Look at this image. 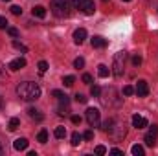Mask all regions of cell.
Segmentation results:
<instances>
[{
	"instance_id": "cell-23",
	"label": "cell",
	"mask_w": 158,
	"mask_h": 156,
	"mask_svg": "<svg viewBox=\"0 0 158 156\" xmlns=\"http://www.w3.org/2000/svg\"><path fill=\"white\" fill-rule=\"evenodd\" d=\"M112 123H114V117H110V119H107L103 125H101V129H103V132H109L110 129H112Z\"/></svg>"
},
{
	"instance_id": "cell-45",
	"label": "cell",
	"mask_w": 158,
	"mask_h": 156,
	"mask_svg": "<svg viewBox=\"0 0 158 156\" xmlns=\"http://www.w3.org/2000/svg\"><path fill=\"white\" fill-rule=\"evenodd\" d=\"M123 2H131V0H123Z\"/></svg>"
},
{
	"instance_id": "cell-35",
	"label": "cell",
	"mask_w": 158,
	"mask_h": 156,
	"mask_svg": "<svg viewBox=\"0 0 158 156\" xmlns=\"http://www.w3.org/2000/svg\"><path fill=\"white\" fill-rule=\"evenodd\" d=\"M132 64H134V66H140V64H142V57H140V55H134V57H132Z\"/></svg>"
},
{
	"instance_id": "cell-20",
	"label": "cell",
	"mask_w": 158,
	"mask_h": 156,
	"mask_svg": "<svg viewBox=\"0 0 158 156\" xmlns=\"http://www.w3.org/2000/svg\"><path fill=\"white\" fill-rule=\"evenodd\" d=\"M33 17L44 18V17H46V9H44L42 6H37V7H33Z\"/></svg>"
},
{
	"instance_id": "cell-38",
	"label": "cell",
	"mask_w": 158,
	"mask_h": 156,
	"mask_svg": "<svg viewBox=\"0 0 158 156\" xmlns=\"http://www.w3.org/2000/svg\"><path fill=\"white\" fill-rule=\"evenodd\" d=\"M0 30H7V20L4 17H0Z\"/></svg>"
},
{
	"instance_id": "cell-22",
	"label": "cell",
	"mask_w": 158,
	"mask_h": 156,
	"mask_svg": "<svg viewBox=\"0 0 158 156\" xmlns=\"http://www.w3.org/2000/svg\"><path fill=\"white\" fill-rule=\"evenodd\" d=\"M37 142H40V143H46L48 142V130H44V129L40 130L39 136H37Z\"/></svg>"
},
{
	"instance_id": "cell-28",
	"label": "cell",
	"mask_w": 158,
	"mask_h": 156,
	"mask_svg": "<svg viewBox=\"0 0 158 156\" xmlns=\"http://www.w3.org/2000/svg\"><path fill=\"white\" fill-rule=\"evenodd\" d=\"M13 46H15L17 50H20V51H24V53L28 51V48H26V46H24L22 42H19V40H13Z\"/></svg>"
},
{
	"instance_id": "cell-4",
	"label": "cell",
	"mask_w": 158,
	"mask_h": 156,
	"mask_svg": "<svg viewBox=\"0 0 158 156\" xmlns=\"http://www.w3.org/2000/svg\"><path fill=\"white\" fill-rule=\"evenodd\" d=\"M125 61H127V53L125 51H118L114 55V63H112V74L114 77H121L125 72Z\"/></svg>"
},
{
	"instance_id": "cell-8",
	"label": "cell",
	"mask_w": 158,
	"mask_h": 156,
	"mask_svg": "<svg viewBox=\"0 0 158 156\" xmlns=\"http://www.w3.org/2000/svg\"><path fill=\"white\" fill-rule=\"evenodd\" d=\"M156 136H158V125H153V127L149 129V132L145 134V138H143L145 145L155 147V145H156Z\"/></svg>"
},
{
	"instance_id": "cell-26",
	"label": "cell",
	"mask_w": 158,
	"mask_h": 156,
	"mask_svg": "<svg viewBox=\"0 0 158 156\" xmlns=\"http://www.w3.org/2000/svg\"><path fill=\"white\" fill-rule=\"evenodd\" d=\"M63 83H64V86H74L76 77H74V76H66V77L63 79Z\"/></svg>"
},
{
	"instance_id": "cell-15",
	"label": "cell",
	"mask_w": 158,
	"mask_h": 156,
	"mask_svg": "<svg viewBox=\"0 0 158 156\" xmlns=\"http://www.w3.org/2000/svg\"><path fill=\"white\" fill-rule=\"evenodd\" d=\"M105 46H107V39H103L99 35L92 37V48H105Z\"/></svg>"
},
{
	"instance_id": "cell-32",
	"label": "cell",
	"mask_w": 158,
	"mask_h": 156,
	"mask_svg": "<svg viewBox=\"0 0 158 156\" xmlns=\"http://www.w3.org/2000/svg\"><path fill=\"white\" fill-rule=\"evenodd\" d=\"M11 13L13 15H22V7L20 6H11Z\"/></svg>"
},
{
	"instance_id": "cell-34",
	"label": "cell",
	"mask_w": 158,
	"mask_h": 156,
	"mask_svg": "<svg viewBox=\"0 0 158 156\" xmlns=\"http://www.w3.org/2000/svg\"><path fill=\"white\" fill-rule=\"evenodd\" d=\"M105 153H107V147H105V145H98V147H96V154H105Z\"/></svg>"
},
{
	"instance_id": "cell-24",
	"label": "cell",
	"mask_w": 158,
	"mask_h": 156,
	"mask_svg": "<svg viewBox=\"0 0 158 156\" xmlns=\"http://www.w3.org/2000/svg\"><path fill=\"white\" fill-rule=\"evenodd\" d=\"M53 134H55V138H59V140H61V138H64V136H66V129H64V127H57Z\"/></svg>"
},
{
	"instance_id": "cell-14",
	"label": "cell",
	"mask_w": 158,
	"mask_h": 156,
	"mask_svg": "<svg viewBox=\"0 0 158 156\" xmlns=\"http://www.w3.org/2000/svg\"><path fill=\"white\" fill-rule=\"evenodd\" d=\"M132 127H136V129H143V127H147V119H145L143 116L134 114V116H132Z\"/></svg>"
},
{
	"instance_id": "cell-40",
	"label": "cell",
	"mask_w": 158,
	"mask_h": 156,
	"mask_svg": "<svg viewBox=\"0 0 158 156\" xmlns=\"http://www.w3.org/2000/svg\"><path fill=\"white\" fill-rule=\"evenodd\" d=\"M52 96H55V97H63L64 94H63L61 90H53V92H52Z\"/></svg>"
},
{
	"instance_id": "cell-33",
	"label": "cell",
	"mask_w": 158,
	"mask_h": 156,
	"mask_svg": "<svg viewBox=\"0 0 158 156\" xmlns=\"http://www.w3.org/2000/svg\"><path fill=\"white\" fill-rule=\"evenodd\" d=\"M83 140H86V142H90V140H94V132H92V130H86V132L83 134Z\"/></svg>"
},
{
	"instance_id": "cell-36",
	"label": "cell",
	"mask_w": 158,
	"mask_h": 156,
	"mask_svg": "<svg viewBox=\"0 0 158 156\" xmlns=\"http://www.w3.org/2000/svg\"><path fill=\"white\" fill-rule=\"evenodd\" d=\"M7 79V74H6V68L0 66V81H6Z\"/></svg>"
},
{
	"instance_id": "cell-25",
	"label": "cell",
	"mask_w": 158,
	"mask_h": 156,
	"mask_svg": "<svg viewBox=\"0 0 158 156\" xmlns=\"http://www.w3.org/2000/svg\"><path fill=\"white\" fill-rule=\"evenodd\" d=\"M99 94H101V88H99L98 84H92V86H90V96H94V97H99Z\"/></svg>"
},
{
	"instance_id": "cell-37",
	"label": "cell",
	"mask_w": 158,
	"mask_h": 156,
	"mask_svg": "<svg viewBox=\"0 0 158 156\" xmlns=\"http://www.w3.org/2000/svg\"><path fill=\"white\" fill-rule=\"evenodd\" d=\"M7 33H9L11 37H17V35H19V30H17V28H7Z\"/></svg>"
},
{
	"instance_id": "cell-46",
	"label": "cell",
	"mask_w": 158,
	"mask_h": 156,
	"mask_svg": "<svg viewBox=\"0 0 158 156\" xmlns=\"http://www.w3.org/2000/svg\"><path fill=\"white\" fill-rule=\"evenodd\" d=\"M103 2H107V0H103Z\"/></svg>"
},
{
	"instance_id": "cell-10",
	"label": "cell",
	"mask_w": 158,
	"mask_h": 156,
	"mask_svg": "<svg viewBox=\"0 0 158 156\" xmlns=\"http://www.w3.org/2000/svg\"><path fill=\"white\" fill-rule=\"evenodd\" d=\"M59 114L61 116H66L68 112H70V99L66 97V96H63V97H59Z\"/></svg>"
},
{
	"instance_id": "cell-31",
	"label": "cell",
	"mask_w": 158,
	"mask_h": 156,
	"mask_svg": "<svg viewBox=\"0 0 158 156\" xmlns=\"http://www.w3.org/2000/svg\"><path fill=\"white\" fill-rule=\"evenodd\" d=\"M74 66H76V68H83V66H85V59H83V57H77V59L74 61Z\"/></svg>"
},
{
	"instance_id": "cell-30",
	"label": "cell",
	"mask_w": 158,
	"mask_h": 156,
	"mask_svg": "<svg viewBox=\"0 0 158 156\" xmlns=\"http://www.w3.org/2000/svg\"><path fill=\"white\" fill-rule=\"evenodd\" d=\"M76 101H77V103H83V105H85V103L88 101V97H86V96H83V94H76Z\"/></svg>"
},
{
	"instance_id": "cell-39",
	"label": "cell",
	"mask_w": 158,
	"mask_h": 156,
	"mask_svg": "<svg viewBox=\"0 0 158 156\" xmlns=\"http://www.w3.org/2000/svg\"><path fill=\"white\" fill-rule=\"evenodd\" d=\"M83 81H85L86 84H90V83H92V76H90V74H83Z\"/></svg>"
},
{
	"instance_id": "cell-21",
	"label": "cell",
	"mask_w": 158,
	"mask_h": 156,
	"mask_svg": "<svg viewBox=\"0 0 158 156\" xmlns=\"http://www.w3.org/2000/svg\"><path fill=\"white\" fill-rule=\"evenodd\" d=\"M81 140H83V134H79V132H74L72 134V145L74 147H77L79 143H81Z\"/></svg>"
},
{
	"instance_id": "cell-27",
	"label": "cell",
	"mask_w": 158,
	"mask_h": 156,
	"mask_svg": "<svg viewBox=\"0 0 158 156\" xmlns=\"http://www.w3.org/2000/svg\"><path fill=\"white\" fill-rule=\"evenodd\" d=\"M37 68H39L40 74H46V70H48V63H46V61H40L39 64H37Z\"/></svg>"
},
{
	"instance_id": "cell-44",
	"label": "cell",
	"mask_w": 158,
	"mask_h": 156,
	"mask_svg": "<svg viewBox=\"0 0 158 156\" xmlns=\"http://www.w3.org/2000/svg\"><path fill=\"white\" fill-rule=\"evenodd\" d=\"M2 2H9V0H2Z\"/></svg>"
},
{
	"instance_id": "cell-5",
	"label": "cell",
	"mask_w": 158,
	"mask_h": 156,
	"mask_svg": "<svg viewBox=\"0 0 158 156\" xmlns=\"http://www.w3.org/2000/svg\"><path fill=\"white\" fill-rule=\"evenodd\" d=\"M109 134L114 138V140H121V138H125V134H127V129H125V123L123 121H119L114 117V123H112V129L109 130Z\"/></svg>"
},
{
	"instance_id": "cell-2",
	"label": "cell",
	"mask_w": 158,
	"mask_h": 156,
	"mask_svg": "<svg viewBox=\"0 0 158 156\" xmlns=\"http://www.w3.org/2000/svg\"><path fill=\"white\" fill-rule=\"evenodd\" d=\"M99 99H101L103 107H107V109H116V107L121 105V97H118V90H116L114 86L103 90V92L99 94Z\"/></svg>"
},
{
	"instance_id": "cell-17",
	"label": "cell",
	"mask_w": 158,
	"mask_h": 156,
	"mask_svg": "<svg viewBox=\"0 0 158 156\" xmlns=\"http://www.w3.org/2000/svg\"><path fill=\"white\" fill-rule=\"evenodd\" d=\"M19 127H20V119H19V117H11L9 123H7V129H9L11 132H15Z\"/></svg>"
},
{
	"instance_id": "cell-6",
	"label": "cell",
	"mask_w": 158,
	"mask_h": 156,
	"mask_svg": "<svg viewBox=\"0 0 158 156\" xmlns=\"http://www.w3.org/2000/svg\"><path fill=\"white\" fill-rule=\"evenodd\" d=\"M72 2H74L76 9H81L85 15H94V11H96V6L92 0H72Z\"/></svg>"
},
{
	"instance_id": "cell-41",
	"label": "cell",
	"mask_w": 158,
	"mask_h": 156,
	"mask_svg": "<svg viewBox=\"0 0 158 156\" xmlns=\"http://www.w3.org/2000/svg\"><path fill=\"white\" fill-rule=\"evenodd\" d=\"M109 153H110V154H123V151H121V149H110Z\"/></svg>"
},
{
	"instance_id": "cell-7",
	"label": "cell",
	"mask_w": 158,
	"mask_h": 156,
	"mask_svg": "<svg viewBox=\"0 0 158 156\" xmlns=\"http://www.w3.org/2000/svg\"><path fill=\"white\" fill-rule=\"evenodd\" d=\"M85 117H86L90 127H99V123H101V114H99L98 109H86Z\"/></svg>"
},
{
	"instance_id": "cell-12",
	"label": "cell",
	"mask_w": 158,
	"mask_h": 156,
	"mask_svg": "<svg viewBox=\"0 0 158 156\" xmlns=\"http://www.w3.org/2000/svg\"><path fill=\"white\" fill-rule=\"evenodd\" d=\"M85 39H86V30H85V28H79V30L74 31V42H76V44H83Z\"/></svg>"
},
{
	"instance_id": "cell-13",
	"label": "cell",
	"mask_w": 158,
	"mask_h": 156,
	"mask_svg": "<svg viewBox=\"0 0 158 156\" xmlns=\"http://www.w3.org/2000/svg\"><path fill=\"white\" fill-rule=\"evenodd\" d=\"M28 140L26 138H17L15 142H13V147H15V151H26L28 149Z\"/></svg>"
},
{
	"instance_id": "cell-1",
	"label": "cell",
	"mask_w": 158,
	"mask_h": 156,
	"mask_svg": "<svg viewBox=\"0 0 158 156\" xmlns=\"http://www.w3.org/2000/svg\"><path fill=\"white\" fill-rule=\"evenodd\" d=\"M17 96L24 101H35L40 97V86L37 83H31V81H24L17 86Z\"/></svg>"
},
{
	"instance_id": "cell-18",
	"label": "cell",
	"mask_w": 158,
	"mask_h": 156,
	"mask_svg": "<svg viewBox=\"0 0 158 156\" xmlns=\"http://www.w3.org/2000/svg\"><path fill=\"white\" fill-rule=\"evenodd\" d=\"M131 153H132L134 156H143L145 151H143V147H142L140 143H136V145H132V147H131Z\"/></svg>"
},
{
	"instance_id": "cell-43",
	"label": "cell",
	"mask_w": 158,
	"mask_h": 156,
	"mask_svg": "<svg viewBox=\"0 0 158 156\" xmlns=\"http://www.w3.org/2000/svg\"><path fill=\"white\" fill-rule=\"evenodd\" d=\"M0 153H2V143H0Z\"/></svg>"
},
{
	"instance_id": "cell-16",
	"label": "cell",
	"mask_w": 158,
	"mask_h": 156,
	"mask_svg": "<svg viewBox=\"0 0 158 156\" xmlns=\"http://www.w3.org/2000/svg\"><path fill=\"white\" fill-rule=\"evenodd\" d=\"M28 116L31 117V119H35V121H42V119H44V116L40 114V110L33 109V107H31V109H28Z\"/></svg>"
},
{
	"instance_id": "cell-11",
	"label": "cell",
	"mask_w": 158,
	"mask_h": 156,
	"mask_svg": "<svg viewBox=\"0 0 158 156\" xmlns=\"http://www.w3.org/2000/svg\"><path fill=\"white\" fill-rule=\"evenodd\" d=\"M26 66V59L24 57H19V59H13L11 63H9V70H13V72H17V70H20V68H24Z\"/></svg>"
},
{
	"instance_id": "cell-19",
	"label": "cell",
	"mask_w": 158,
	"mask_h": 156,
	"mask_svg": "<svg viewBox=\"0 0 158 156\" xmlns=\"http://www.w3.org/2000/svg\"><path fill=\"white\" fill-rule=\"evenodd\" d=\"M109 74H110V70H109L105 64H99V66H98V76H99V77H109Z\"/></svg>"
},
{
	"instance_id": "cell-9",
	"label": "cell",
	"mask_w": 158,
	"mask_h": 156,
	"mask_svg": "<svg viewBox=\"0 0 158 156\" xmlns=\"http://www.w3.org/2000/svg\"><path fill=\"white\" fill-rule=\"evenodd\" d=\"M134 92L138 94V97H145V96L149 94V84H147V81L140 79L138 84H136V88H134Z\"/></svg>"
},
{
	"instance_id": "cell-29",
	"label": "cell",
	"mask_w": 158,
	"mask_h": 156,
	"mask_svg": "<svg viewBox=\"0 0 158 156\" xmlns=\"http://www.w3.org/2000/svg\"><path fill=\"white\" fill-rule=\"evenodd\" d=\"M132 94H134V88H132L131 84L123 86V96H132Z\"/></svg>"
},
{
	"instance_id": "cell-42",
	"label": "cell",
	"mask_w": 158,
	"mask_h": 156,
	"mask_svg": "<svg viewBox=\"0 0 158 156\" xmlns=\"http://www.w3.org/2000/svg\"><path fill=\"white\" fill-rule=\"evenodd\" d=\"M72 123L79 125V123H81V116H72Z\"/></svg>"
},
{
	"instance_id": "cell-3",
	"label": "cell",
	"mask_w": 158,
	"mask_h": 156,
	"mask_svg": "<svg viewBox=\"0 0 158 156\" xmlns=\"http://www.w3.org/2000/svg\"><path fill=\"white\" fill-rule=\"evenodd\" d=\"M50 9L57 18H66L70 15L72 9V2L70 0H52L50 2Z\"/></svg>"
}]
</instances>
